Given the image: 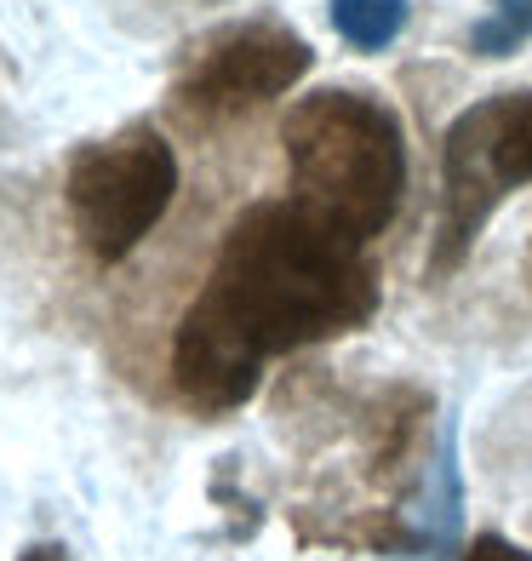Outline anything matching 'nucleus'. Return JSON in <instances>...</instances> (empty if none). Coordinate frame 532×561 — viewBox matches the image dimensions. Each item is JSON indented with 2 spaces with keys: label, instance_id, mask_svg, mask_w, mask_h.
<instances>
[{
  "label": "nucleus",
  "instance_id": "f257e3e1",
  "mask_svg": "<svg viewBox=\"0 0 532 561\" xmlns=\"http://www.w3.org/2000/svg\"><path fill=\"white\" fill-rule=\"evenodd\" d=\"M378 280L361 247L338 241L298 201L246 207L218 247L212 280L172 339V385L195 413H235L252 401L269 355L367 327Z\"/></svg>",
  "mask_w": 532,
  "mask_h": 561
},
{
  "label": "nucleus",
  "instance_id": "f03ea898",
  "mask_svg": "<svg viewBox=\"0 0 532 561\" xmlns=\"http://www.w3.org/2000/svg\"><path fill=\"white\" fill-rule=\"evenodd\" d=\"M292 201L338 241L367 247L407 190V133L372 92L326 87L298 98L281 121Z\"/></svg>",
  "mask_w": 532,
  "mask_h": 561
},
{
  "label": "nucleus",
  "instance_id": "7ed1b4c3",
  "mask_svg": "<svg viewBox=\"0 0 532 561\" xmlns=\"http://www.w3.org/2000/svg\"><path fill=\"white\" fill-rule=\"evenodd\" d=\"M532 184V92H493L447 126L441 144V213L429 270L452 275L487 218Z\"/></svg>",
  "mask_w": 532,
  "mask_h": 561
},
{
  "label": "nucleus",
  "instance_id": "20e7f679",
  "mask_svg": "<svg viewBox=\"0 0 532 561\" xmlns=\"http://www.w3.org/2000/svg\"><path fill=\"white\" fill-rule=\"evenodd\" d=\"M69 218L97 264H120L149 229H155L177 195V156L149 121L81 144L69 161Z\"/></svg>",
  "mask_w": 532,
  "mask_h": 561
},
{
  "label": "nucleus",
  "instance_id": "39448f33",
  "mask_svg": "<svg viewBox=\"0 0 532 561\" xmlns=\"http://www.w3.org/2000/svg\"><path fill=\"white\" fill-rule=\"evenodd\" d=\"M310 41L292 35L287 23H230L189 53L184 75H177V104L195 121H218L292 92L310 75Z\"/></svg>",
  "mask_w": 532,
  "mask_h": 561
},
{
  "label": "nucleus",
  "instance_id": "423d86ee",
  "mask_svg": "<svg viewBox=\"0 0 532 561\" xmlns=\"http://www.w3.org/2000/svg\"><path fill=\"white\" fill-rule=\"evenodd\" d=\"M333 30L361 53H384L407 30V0H333Z\"/></svg>",
  "mask_w": 532,
  "mask_h": 561
},
{
  "label": "nucleus",
  "instance_id": "0eeeda50",
  "mask_svg": "<svg viewBox=\"0 0 532 561\" xmlns=\"http://www.w3.org/2000/svg\"><path fill=\"white\" fill-rule=\"evenodd\" d=\"M527 41H532V0H493L487 18L470 30V53L475 58H510Z\"/></svg>",
  "mask_w": 532,
  "mask_h": 561
},
{
  "label": "nucleus",
  "instance_id": "6e6552de",
  "mask_svg": "<svg viewBox=\"0 0 532 561\" xmlns=\"http://www.w3.org/2000/svg\"><path fill=\"white\" fill-rule=\"evenodd\" d=\"M464 561H532V556L510 539H498V533H481V539L464 550Z\"/></svg>",
  "mask_w": 532,
  "mask_h": 561
},
{
  "label": "nucleus",
  "instance_id": "1a4fd4ad",
  "mask_svg": "<svg viewBox=\"0 0 532 561\" xmlns=\"http://www.w3.org/2000/svg\"><path fill=\"white\" fill-rule=\"evenodd\" d=\"M18 561H63V550H53V545H35V550H23Z\"/></svg>",
  "mask_w": 532,
  "mask_h": 561
}]
</instances>
